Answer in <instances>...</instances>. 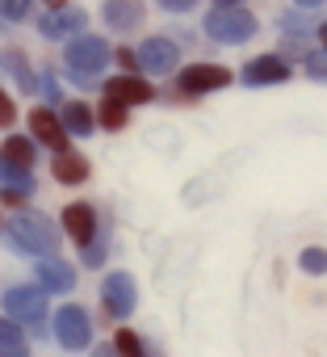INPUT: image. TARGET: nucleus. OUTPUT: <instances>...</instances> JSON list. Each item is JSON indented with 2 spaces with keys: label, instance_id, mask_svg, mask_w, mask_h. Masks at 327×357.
Wrapping results in <instances>:
<instances>
[{
  "label": "nucleus",
  "instance_id": "obj_1",
  "mask_svg": "<svg viewBox=\"0 0 327 357\" xmlns=\"http://www.w3.org/2000/svg\"><path fill=\"white\" fill-rule=\"evenodd\" d=\"M105 63H109V47L101 38H76L67 47V72L76 76V84H97Z\"/></svg>",
  "mask_w": 327,
  "mask_h": 357
},
{
  "label": "nucleus",
  "instance_id": "obj_2",
  "mask_svg": "<svg viewBox=\"0 0 327 357\" xmlns=\"http://www.w3.org/2000/svg\"><path fill=\"white\" fill-rule=\"evenodd\" d=\"M206 34L218 43H244L256 34V17L244 9H218V13H206Z\"/></svg>",
  "mask_w": 327,
  "mask_h": 357
},
{
  "label": "nucleus",
  "instance_id": "obj_3",
  "mask_svg": "<svg viewBox=\"0 0 327 357\" xmlns=\"http://www.w3.org/2000/svg\"><path fill=\"white\" fill-rule=\"evenodd\" d=\"M9 231H13V240L22 244V252H51V248H55V227H51L47 219H38V215L13 219Z\"/></svg>",
  "mask_w": 327,
  "mask_h": 357
},
{
  "label": "nucleus",
  "instance_id": "obj_4",
  "mask_svg": "<svg viewBox=\"0 0 327 357\" xmlns=\"http://www.w3.org/2000/svg\"><path fill=\"white\" fill-rule=\"evenodd\" d=\"M231 84V72L218 68V63H193L181 72V89L185 93H214V89H227Z\"/></svg>",
  "mask_w": 327,
  "mask_h": 357
},
{
  "label": "nucleus",
  "instance_id": "obj_5",
  "mask_svg": "<svg viewBox=\"0 0 327 357\" xmlns=\"http://www.w3.org/2000/svg\"><path fill=\"white\" fill-rule=\"evenodd\" d=\"M101 307H105V315H109V319H122V315H130V307H134V282H130L126 273H113V278H105Z\"/></svg>",
  "mask_w": 327,
  "mask_h": 357
},
{
  "label": "nucleus",
  "instance_id": "obj_6",
  "mask_svg": "<svg viewBox=\"0 0 327 357\" xmlns=\"http://www.w3.org/2000/svg\"><path fill=\"white\" fill-rule=\"evenodd\" d=\"M5 311L17 315V319H34V324H38V319L47 315V298H42L38 286H17V290L5 294Z\"/></svg>",
  "mask_w": 327,
  "mask_h": 357
},
{
  "label": "nucleus",
  "instance_id": "obj_7",
  "mask_svg": "<svg viewBox=\"0 0 327 357\" xmlns=\"http://www.w3.org/2000/svg\"><path fill=\"white\" fill-rule=\"evenodd\" d=\"M177 55H181V47L173 38H151V43L138 47V68H147V72H173Z\"/></svg>",
  "mask_w": 327,
  "mask_h": 357
},
{
  "label": "nucleus",
  "instance_id": "obj_8",
  "mask_svg": "<svg viewBox=\"0 0 327 357\" xmlns=\"http://www.w3.org/2000/svg\"><path fill=\"white\" fill-rule=\"evenodd\" d=\"M55 332H59V340H63L67 349H84V344H88V315H84L80 307H63V311L55 315Z\"/></svg>",
  "mask_w": 327,
  "mask_h": 357
},
{
  "label": "nucleus",
  "instance_id": "obj_9",
  "mask_svg": "<svg viewBox=\"0 0 327 357\" xmlns=\"http://www.w3.org/2000/svg\"><path fill=\"white\" fill-rule=\"evenodd\" d=\"M84 13L80 9H55V13H42L38 17V30L47 34V38H72V34H80L84 30Z\"/></svg>",
  "mask_w": 327,
  "mask_h": 357
},
{
  "label": "nucleus",
  "instance_id": "obj_10",
  "mask_svg": "<svg viewBox=\"0 0 327 357\" xmlns=\"http://www.w3.org/2000/svg\"><path fill=\"white\" fill-rule=\"evenodd\" d=\"M30 130H34L47 147H55V151L67 147V130H63L59 114H51V109H34V114H30Z\"/></svg>",
  "mask_w": 327,
  "mask_h": 357
},
{
  "label": "nucleus",
  "instance_id": "obj_11",
  "mask_svg": "<svg viewBox=\"0 0 327 357\" xmlns=\"http://www.w3.org/2000/svg\"><path fill=\"white\" fill-rule=\"evenodd\" d=\"M289 76V68H285V59H277V55H260V59H252L248 68H244V84H277V80H285Z\"/></svg>",
  "mask_w": 327,
  "mask_h": 357
},
{
  "label": "nucleus",
  "instance_id": "obj_12",
  "mask_svg": "<svg viewBox=\"0 0 327 357\" xmlns=\"http://www.w3.org/2000/svg\"><path fill=\"white\" fill-rule=\"evenodd\" d=\"M63 227H67V236L76 240V244H93V236H97V215H93V206H67L63 211Z\"/></svg>",
  "mask_w": 327,
  "mask_h": 357
},
{
  "label": "nucleus",
  "instance_id": "obj_13",
  "mask_svg": "<svg viewBox=\"0 0 327 357\" xmlns=\"http://www.w3.org/2000/svg\"><path fill=\"white\" fill-rule=\"evenodd\" d=\"M105 97L109 101H122V105H138V101H151V84L147 80H134V76H118L105 84Z\"/></svg>",
  "mask_w": 327,
  "mask_h": 357
},
{
  "label": "nucleus",
  "instance_id": "obj_14",
  "mask_svg": "<svg viewBox=\"0 0 327 357\" xmlns=\"http://www.w3.org/2000/svg\"><path fill=\"white\" fill-rule=\"evenodd\" d=\"M143 22V5H134V0H105V26L109 30H134Z\"/></svg>",
  "mask_w": 327,
  "mask_h": 357
},
{
  "label": "nucleus",
  "instance_id": "obj_15",
  "mask_svg": "<svg viewBox=\"0 0 327 357\" xmlns=\"http://www.w3.org/2000/svg\"><path fill=\"white\" fill-rule=\"evenodd\" d=\"M51 172H55V181H63V185H80L84 176H88V160L72 155V151H59L55 164H51Z\"/></svg>",
  "mask_w": 327,
  "mask_h": 357
},
{
  "label": "nucleus",
  "instance_id": "obj_16",
  "mask_svg": "<svg viewBox=\"0 0 327 357\" xmlns=\"http://www.w3.org/2000/svg\"><path fill=\"white\" fill-rule=\"evenodd\" d=\"M0 160L13 164V168H22V172H30V164H34V147H30V139H5V151H0Z\"/></svg>",
  "mask_w": 327,
  "mask_h": 357
},
{
  "label": "nucleus",
  "instance_id": "obj_17",
  "mask_svg": "<svg viewBox=\"0 0 327 357\" xmlns=\"http://www.w3.org/2000/svg\"><path fill=\"white\" fill-rule=\"evenodd\" d=\"M38 282H42L47 290H67V286H72V269L59 265V261H42V265H38Z\"/></svg>",
  "mask_w": 327,
  "mask_h": 357
},
{
  "label": "nucleus",
  "instance_id": "obj_18",
  "mask_svg": "<svg viewBox=\"0 0 327 357\" xmlns=\"http://www.w3.org/2000/svg\"><path fill=\"white\" fill-rule=\"evenodd\" d=\"M63 122H67L72 135H88V130H93V109H88L84 101H72V105L63 109Z\"/></svg>",
  "mask_w": 327,
  "mask_h": 357
},
{
  "label": "nucleus",
  "instance_id": "obj_19",
  "mask_svg": "<svg viewBox=\"0 0 327 357\" xmlns=\"http://www.w3.org/2000/svg\"><path fill=\"white\" fill-rule=\"evenodd\" d=\"M0 353L5 357H26V340L17 332V324H9V319H0Z\"/></svg>",
  "mask_w": 327,
  "mask_h": 357
},
{
  "label": "nucleus",
  "instance_id": "obj_20",
  "mask_svg": "<svg viewBox=\"0 0 327 357\" xmlns=\"http://www.w3.org/2000/svg\"><path fill=\"white\" fill-rule=\"evenodd\" d=\"M101 122H105V130H122V126H126V105L105 97V105H101Z\"/></svg>",
  "mask_w": 327,
  "mask_h": 357
},
{
  "label": "nucleus",
  "instance_id": "obj_21",
  "mask_svg": "<svg viewBox=\"0 0 327 357\" xmlns=\"http://www.w3.org/2000/svg\"><path fill=\"white\" fill-rule=\"evenodd\" d=\"M113 349H118V357H143V344H138V336H134V332H118Z\"/></svg>",
  "mask_w": 327,
  "mask_h": 357
},
{
  "label": "nucleus",
  "instance_id": "obj_22",
  "mask_svg": "<svg viewBox=\"0 0 327 357\" xmlns=\"http://www.w3.org/2000/svg\"><path fill=\"white\" fill-rule=\"evenodd\" d=\"M302 269L306 273H327V252L323 248H306L302 252Z\"/></svg>",
  "mask_w": 327,
  "mask_h": 357
},
{
  "label": "nucleus",
  "instance_id": "obj_23",
  "mask_svg": "<svg viewBox=\"0 0 327 357\" xmlns=\"http://www.w3.org/2000/svg\"><path fill=\"white\" fill-rule=\"evenodd\" d=\"M30 13V0H0V17H9V22H22Z\"/></svg>",
  "mask_w": 327,
  "mask_h": 357
},
{
  "label": "nucleus",
  "instance_id": "obj_24",
  "mask_svg": "<svg viewBox=\"0 0 327 357\" xmlns=\"http://www.w3.org/2000/svg\"><path fill=\"white\" fill-rule=\"evenodd\" d=\"M306 72H310L314 80H327V51H310V55H306Z\"/></svg>",
  "mask_w": 327,
  "mask_h": 357
},
{
  "label": "nucleus",
  "instance_id": "obj_25",
  "mask_svg": "<svg viewBox=\"0 0 327 357\" xmlns=\"http://www.w3.org/2000/svg\"><path fill=\"white\" fill-rule=\"evenodd\" d=\"M13 122V101H9V93L0 89V126H9Z\"/></svg>",
  "mask_w": 327,
  "mask_h": 357
},
{
  "label": "nucleus",
  "instance_id": "obj_26",
  "mask_svg": "<svg viewBox=\"0 0 327 357\" xmlns=\"http://www.w3.org/2000/svg\"><path fill=\"white\" fill-rule=\"evenodd\" d=\"M159 5H164V9H173V13H185V9L198 5V0H159Z\"/></svg>",
  "mask_w": 327,
  "mask_h": 357
},
{
  "label": "nucleus",
  "instance_id": "obj_27",
  "mask_svg": "<svg viewBox=\"0 0 327 357\" xmlns=\"http://www.w3.org/2000/svg\"><path fill=\"white\" fill-rule=\"evenodd\" d=\"M285 26H289V30H310V13H306V17L294 13V17H285Z\"/></svg>",
  "mask_w": 327,
  "mask_h": 357
},
{
  "label": "nucleus",
  "instance_id": "obj_28",
  "mask_svg": "<svg viewBox=\"0 0 327 357\" xmlns=\"http://www.w3.org/2000/svg\"><path fill=\"white\" fill-rule=\"evenodd\" d=\"M93 357H118V349H97Z\"/></svg>",
  "mask_w": 327,
  "mask_h": 357
},
{
  "label": "nucleus",
  "instance_id": "obj_29",
  "mask_svg": "<svg viewBox=\"0 0 327 357\" xmlns=\"http://www.w3.org/2000/svg\"><path fill=\"white\" fill-rule=\"evenodd\" d=\"M47 5H51V9H67V0H47Z\"/></svg>",
  "mask_w": 327,
  "mask_h": 357
},
{
  "label": "nucleus",
  "instance_id": "obj_30",
  "mask_svg": "<svg viewBox=\"0 0 327 357\" xmlns=\"http://www.w3.org/2000/svg\"><path fill=\"white\" fill-rule=\"evenodd\" d=\"M319 38H323V51H327V26H319Z\"/></svg>",
  "mask_w": 327,
  "mask_h": 357
},
{
  "label": "nucleus",
  "instance_id": "obj_31",
  "mask_svg": "<svg viewBox=\"0 0 327 357\" xmlns=\"http://www.w3.org/2000/svg\"><path fill=\"white\" fill-rule=\"evenodd\" d=\"M231 5H239V0H218V9H231Z\"/></svg>",
  "mask_w": 327,
  "mask_h": 357
},
{
  "label": "nucleus",
  "instance_id": "obj_32",
  "mask_svg": "<svg viewBox=\"0 0 327 357\" xmlns=\"http://www.w3.org/2000/svg\"><path fill=\"white\" fill-rule=\"evenodd\" d=\"M298 5H323V0H298Z\"/></svg>",
  "mask_w": 327,
  "mask_h": 357
}]
</instances>
